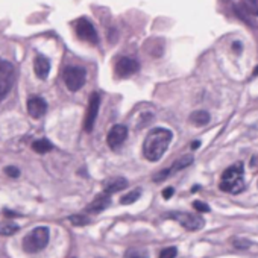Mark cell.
<instances>
[{"label":"cell","mask_w":258,"mask_h":258,"mask_svg":"<svg viewBox=\"0 0 258 258\" xmlns=\"http://www.w3.org/2000/svg\"><path fill=\"white\" fill-rule=\"evenodd\" d=\"M190 164H193V157H192V155L181 157V158H178L169 169H164V170H161L160 173H157V175L154 176V181H155V182H161V181L167 179L170 175H173V173H176V172H179V170H182V169L189 167Z\"/></svg>","instance_id":"30bf717a"},{"label":"cell","mask_w":258,"mask_h":258,"mask_svg":"<svg viewBox=\"0 0 258 258\" xmlns=\"http://www.w3.org/2000/svg\"><path fill=\"white\" fill-rule=\"evenodd\" d=\"M5 173H6L9 178H18V176H20V170H18L15 166H8V167H5Z\"/></svg>","instance_id":"d4e9b609"},{"label":"cell","mask_w":258,"mask_h":258,"mask_svg":"<svg viewBox=\"0 0 258 258\" xmlns=\"http://www.w3.org/2000/svg\"><path fill=\"white\" fill-rule=\"evenodd\" d=\"M125 258H149V254L143 249H128Z\"/></svg>","instance_id":"7402d4cb"},{"label":"cell","mask_w":258,"mask_h":258,"mask_svg":"<svg viewBox=\"0 0 258 258\" xmlns=\"http://www.w3.org/2000/svg\"><path fill=\"white\" fill-rule=\"evenodd\" d=\"M170 219L176 220V222L189 231H199L204 228L205 225V220L201 214H192V213H181V211H173V213H169Z\"/></svg>","instance_id":"277c9868"},{"label":"cell","mask_w":258,"mask_h":258,"mask_svg":"<svg viewBox=\"0 0 258 258\" xmlns=\"http://www.w3.org/2000/svg\"><path fill=\"white\" fill-rule=\"evenodd\" d=\"M210 114L207 111H204V109H199V111H195L192 113L190 116V122L196 126H205L207 123H210Z\"/></svg>","instance_id":"e0dca14e"},{"label":"cell","mask_w":258,"mask_h":258,"mask_svg":"<svg viewBox=\"0 0 258 258\" xmlns=\"http://www.w3.org/2000/svg\"><path fill=\"white\" fill-rule=\"evenodd\" d=\"M14 67L11 62L0 59V102H2L12 88L14 84Z\"/></svg>","instance_id":"8992f818"},{"label":"cell","mask_w":258,"mask_h":258,"mask_svg":"<svg viewBox=\"0 0 258 258\" xmlns=\"http://www.w3.org/2000/svg\"><path fill=\"white\" fill-rule=\"evenodd\" d=\"M199 146H201V141H193L192 143V149H198Z\"/></svg>","instance_id":"f1b7e54d"},{"label":"cell","mask_w":258,"mask_h":258,"mask_svg":"<svg viewBox=\"0 0 258 258\" xmlns=\"http://www.w3.org/2000/svg\"><path fill=\"white\" fill-rule=\"evenodd\" d=\"M64 82L70 91H78L84 87L87 79V71L82 67L78 65H70L64 70Z\"/></svg>","instance_id":"5b68a950"},{"label":"cell","mask_w":258,"mask_h":258,"mask_svg":"<svg viewBox=\"0 0 258 258\" xmlns=\"http://www.w3.org/2000/svg\"><path fill=\"white\" fill-rule=\"evenodd\" d=\"M233 49H234L237 53H240V52H242V44H240L239 41H234V43H233Z\"/></svg>","instance_id":"4316f807"},{"label":"cell","mask_w":258,"mask_h":258,"mask_svg":"<svg viewBox=\"0 0 258 258\" xmlns=\"http://www.w3.org/2000/svg\"><path fill=\"white\" fill-rule=\"evenodd\" d=\"M75 30H76V35L82 41H87L93 46H96L99 43V36H97V32L93 26V23L87 18H79L76 20L75 23Z\"/></svg>","instance_id":"52a82bcc"},{"label":"cell","mask_w":258,"mask_h":258,"mask_svg":"<svg viewBox=\"0 0 258 258\" xmlns=\"http://www.w3.org/2000/svg\"><path fill=\"white\" fill-rule=\"evenodd\" d=\"M173 138V132L167 128H154L147 132L143 143V155L152 163L160 161L166 154L167 147Z\"/></svg>","instance_id":"6da1fadb"},{"label":"cell","mask_w":258,"mask_h":258,"mask_svg":"<svg viewBox=\"0 0 258 258\" xmlns=\"http://www.w3.org/2000/svg\"><path fill=\"white\" fill-rule=\"evenodd\" d=\"M99 108H100V96L97 93H91L90 100H88V108L85 113V119H84V129L87 132H91L99 114Z\"/></svg>","instance_id":"ba28073f"},{"label":"cell","mask_w":258,"mask_h":258,"mask_svg":"<svg viewBox=\"0 0 258 258\" xmlns=\"http://www.w3.org/2000/svg\"><path fill=\"white\" fill-rule=\"evenodd\" d=\"M176 254H178V249H176L175 246L166 248V249H163V251L160 252V258H175Z\"/></svg>","instance_id":"603a6c76"},{"label":"cell","mask_w":258,"mask_h":258,"mask_svg":"<svg viewBox=\"0 0 258 258\" xmlns=\"http://www.w3.org/2000/svg\"><path fill=\"white\" fill-rule=\"evenodd\" d=\"M50 231L47 227H38L32 230L24 239H23V249L27 254H35L44 249L49 243Z\"/></svg>","instance_id":"3957f363"},{"label":"cell","mask_w":258,"mask_h":258,"mask_svg":"<svg viewBox=\"0 0 258 258\" xmlns=\"http://www.w3.org/2000/svg\"><path fill=\"white\" fill-rule=\"evenodd\" d=\"M242 3L251 15L258 17V0H242Z\"/></svg>","instance_id":"ffe728a7"},{"label":"cell","mask_w":258,"mask_h":258,"mask_svg":"<svg viewBox=\"0 0 258 258\" xmlns=\"http://www.w3.org/2000/svg\"><path fill=\"white\" fill-rule=\"evenodd\" d=\"M70 222L75 225V227H84V225H87L88 222H90V219L88 217H85L84 214H75V216H71L70 219Z\"/></svg>","instance_id":"44dd1931"},{"label":"cell","mask_w":258,"mask_h":258,"mask_svg":"<svg viewBox=\"0 0 258 258\" xmlns=\"http://www.w3.org/2000/svg\"><path fill=\"white\" fill-rule=\"evenodd\" d=\"M5 216H6V217H20L21 214H17V213H14V211L5 210Z\"/></svg>","instance_id":"83f0119b"},{"label":"cell","mask_w":258,"mask_h":258,"mask_svg":"<svg viewBox=\"0 0 258 258\" xmlns=\"http://www.w3.org/2000/svg\"><path fill=\"white\" fill-rule=\"evenodd\" d=\"M47 111V103L40 96H30L27 99V113L33 119H41Z\"/></svg>","instance_id":"7c38bea8"},{"label":"cell","mask_w":258,"mask_h":258,"mask_svg":"<svg viewBox=\"0 0 258 258\" xmlns=\"http://www.w3.org/2000/svg\"><path fill=\"white\" fill-rule=\"evenodd\" d=\"M193 208H195L196 211H199V213H208V211H210V207H208L207 204L201 202V201H195V202H193Z\"/></svg>","instance_id":"cb8c5ba5"},{"label":"cell","mask_w":258,"mask_h":258,"mask_svg":"<svg viewBox=\"0 0 258 258\" xmlns=\"http://www.w3.org/2000/svg\"><path fill=\"white\" fill-rule=\"evenodd\" d=\"M33 71L38 79H47L49 71H50V61L44 55H36L33 61Z\"/></svg>","instance_id":"4fadbf2b"},{"label":"cell","mask_w":258,"mask_h":258,"mask_svg":"<svg viewBox=\"0 0 258 258\" xmlns=\"http://www.w3.org/2000/svg\"><path fill=\"white\" fill-rule=\"evenodd\" d=\"M128 187V181L125 178H111L108 179L105 184H103V192L108 193V195H113V193H117V192H122Z\"/></svg>","instance_id":"5bb4252c"},{"label":"cell","mask_w":258,"mask_h":258,"mask_svg":"<svg viewBox=\"0 0 258 258\" xmlns=\"http://www.w3.org/2000/svg\"><path fill=\"white\" fill-rule=\"evenodd\" d=\"M20 230V227L14 222H0V236H14L17 231Z\"/></svg>","instance_id":"ac0fdd59"},{"label":"cell","mask_w":258,"mask_h":258,"mask_svg":"<svg viewBox=\"0 0 258 258\" xmlns=\"http://www.w3.org/2000/svg\"><path fill=\"white\" fill-rule=\"evenodd\" d=\"M140 196H141V190H140V189H137V190L129 192L128 195L122 196L120 202H122L123 205H131V204H134L135 201H138V198H140Z\"/></svg>","instance_id":"d6986e66"},{"label":"cell","mask_w":258,"mask_h":258,"mask_svg":"<svg viewBox=\"0 0 258 258\" xmlns=\"http://www.w3.org/2000/svg\"><path fill=\"white\" fill-rule=\"evenodd\" d=\"M140 70V64L131 58H120L116 64V75L119 78H129Z\"/></svg>","instance_id":"8fae6325"},{"label":"cell","mask_w":258,"mask_h":258,"mask_svg":"<svg viewBox=\"0 0 258 258\" xmlns=\"http://www.w3.org/2000/svg\"><path fill=\"white\" fill-rule=\"evenodd\" d=\"M109 205H111V196L103 192L102 195H99V196L87 207V211H88V213H100V211L106 210Z\"/></svg>","instance_id":"9a60e30c"},{"label":"cell","mask_w":258,"mask_h":258,"mask_svg":"<svg viewBox=\"0 0 258 258\" xmlns=\"http://www.w3.org/2000/svg\"><path fill=\"white\" fill-rule=\"evenodd\" d=\"M32 149L36 154H47V152H50L53 149V144L46 138H40V140H35L32 143Z\"/></svg>","instance_id":"2e32d148"},{"label":"cell","mask_w":258,"mask_h":258,"mask_svg":"<svg viewBox=\"0 0 258 258\" xmlns=\"http://www.w3.org/2000/svg\"><path fill=\"white\" fill-rule=\"evenodd\" d=\"M126 138H128V128L125 125H114L106 135V143L113 151H117L126 141Z\"/></svg>","instance_id":"9c48e42d"},{"label":"cell","mask_w":258,"mask_h":258,"mask_svg":"<svg viewBox=\"0 0 258 258\" xmlns=\"http://www.w3.org/2000/svg\"><path fill=\"white\" fill-rule=\"evenodd\" d=\"M245 170H243V164L242 163H236L233 166H230L224 173L222 178H220L219 182V189L225 192V193H231V195H239L245 190Z\"/></svg>","instance_id":"7a4b0ae2"},{"label":"cell","mask_w":258,"mask_h":258,"mask_svg":"<svg viewBox=\"0 0 258 258\" xmlns=\"http://www.w3.org/2000/svg\"><path fill=\"white\" fill-rule=\"evenodd\" d=\"M173 193H175L173 187H167V189L163 190V198H164V199H170V198L173 196Z\"/></svg>","instance_id":"484cf974"}]
</instances>
